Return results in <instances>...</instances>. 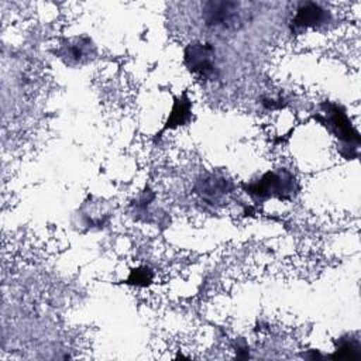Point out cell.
Segmentation results:
<instances>
[{
  "label": "cell",
  "instance_id": "obj_1",
  "mask_svg": "<svg viewBox=\"0 0 361 361\" xmlns=\"http://www.w3.org/2000/svg\"><path fill=\"white\" fill-rule=\"evenodd\" d=\"M244 190L258 202H264L269 197L289 200L298 193L299 185L296 178L289 171L281 168L268 171L259 179L244 185Z\"/></svg>",
  "mask_w": 361,
  "mask_h": 361
},
{
  "label": "cell",
  "instance_id": "obj_2",
  "mask_svg": "<svg viewBox=\"0 0 361 361\" xmlns=\"http://www.w3.org/2000/svg\"><path fill=\"white\" fill-rule=\"evenodd\" d=\"M316 120H319L327 130L341 142L345 145V148L350 149L351 158V149L354 154L358 155L357 149L360 145V135L358 131L353 127L345 110L333 102H324L320 104V111L314 116Z\"/></svg>",
  "mask_w": 361,
  "mask_h": 361
},
{
  "label": "cell",
  "instance_id": "obj_3",
  "mask_svg": "<svg viewBox=\"0 0 361 361\" xmlns=\"http://www.w3.org/2000/svg\"><path fill=\"white\" fill-rule=\"evenodd\" d=\"M203 23L214 30H237L244 23V10L237 1L212 0L202 6Z\"/></svg>",
  "mask_w": 361,
  "mask_h": 361
},
{
  "label": "cell",
  "instance_id": "obj_4",
  "mask_svg": "<svg viewBox=\"0 0 361 361\" xmlns=\"http://www.w3.org/2000/svg\"><path fill=\"white\" fill-rule=\"evenodd\" d=\"M183 61L188 71L202 80H214L219 75L216 49L209 42L192 41L188 44Z\"/></svg>",
  "mask_w": 361,
  "mask_h": 361
},
{
  "label": "cell",
  "instance_id": "obj_5",
  "mask_svg": "<svg viewBox=\"0 0 361 361\" xmlns=\"http://www.w3.org/2000/svg\"><path fill=\"white\" fill-rule=\"evenodd\" d=\"M331 20V13L323 7L320 3L306 1L302 3L290 21L292 32L303 34L309 28H320L329 24Z\"/></svg>",
  "mask_w": 361,
  "mask_h": 361
},
{
  "label": "cell",
  "instance_id": "obj_6",
  "mask_svg": "<svg viewBox=\"0 0 361 361\" xmlns=\"http://www.w3.org/2000/svg\"><path fill=\"white\" fill-rule=\"evenodd\" d=\"M94 52V47L92 41L86 37L69 39L59 49V58H62L69 65H80L92 58Z\"/></svg>",
  "mask_w": 361,
  "mask_h": 361
},
{
  "label": "cell",
  "instance_id": "obj_7",
  "mask_svg": "<svg viewBox=\"0 0 361 361\" xmlns=\"http://www.w3.org/2000/svg\"><path fill=\"white\" fill-rule=\"evenodd\" d=\"M190 113H192V109H190V100L189 97L186 96V93L180 94L175 103H173V107H172V111L166 120V124H165V128H176L179 126H183L185 123L189 121L190 118Z\"/></svg>",
  "mask_w": 361,
  "mask_h": 361
},
{
  "label": "cell",
  "instance_id": "obj_8",
  "mask_svg": "<svg viewBox=\"0 0 361 361\" xmlns=\"http://www.w3.org/2000/svg\"><path fill=\"white\" fill-rule=\"evenodd\" d=\"M360 350H361V343H360L358 336L348 334V336L338 338L336 351L330 357L338 358V360H355L361 355Z\"/></svg>",
  "mask_w": 361,
  "mask_h": 361
},
{
  "label": "cell",
  "instance_id": "obj_9",
  "mask_svg": "<svg viewBox=\"0 0 361 361\" xmlns=\"http://www.w3.org/2000/svg\"><path fill=\"white\" fill-rule=\"evenodd\" d=\"M227 185H228V182L226 179L210 176L209 179H204L203 182H200L199 193H202V196L204 199L217 200L220 196H224L228 192Z\"/></svg>",
  "mask_w": 361,
  "mask_h": 361
},
{
  "label": "cell",
  "instance_id": "obj_10",
  "mask_svg": "<svg viewBox=\"0 0 361 361\" xmlns=\"http://www.w3.org/2000/svg\"><path fill=\"white\" fill-rule=\"evenodd\" d=\"M152 281V272L147 267H140L131 271L128 282L135 283V285H148Z\"/></svg>",
  "mask_w": 361,
  "mask_h": 361
}]
</instances>
